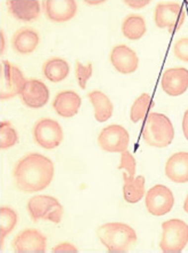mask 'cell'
Listing matches in <instances>:
<instances>
[{
	"mask_svg": "<svg viewBox=\"0 0 188 253\" xmlns=\"http://www.w3.org/2000/svg\"><path fill=\"white\" fill-rule=\"evenodd\" d=\"M147 24L143 16L139 14H129L122 22V34L129 41H138L146 34Z\"/></svg>",
	"mask_w": 188,
	"mask_h": 253,
	"instance_id": "obj_23",
	"label": "cell"
},
{
	"mask_svg": "<svg viewBox=\"0 0 188 253\" xmlns=\"http://www.w3.org/2000/svg\"><path fill=\"white\" fill-rule=\"evenodd\" d=\"M137 162L133 155L129 150H125L121 153V163L118 165V169H124L128 173L129 176L135 178L136 176Z\"/></svg>",
	"mask_w": 188,
	"mask_h": 253,
	"instance_id": "obj_28",
	"label": "cell"
},
{
	"mask_svg": "<svg viewBox=\"0 0 188 253\" xmlns=\"http://www.w3.org/2000/svg\"><path fill=\"white\" fill-rule=\"evenodd\" d=\"M185 17V8L179 2H160L154 9V22L156 27L165 29L171 34L180 30Z\"/></svg>",
	"mask_w": 188,
	"mask_h": 253,
	"instance_id": "obj_6",
	"label": "cell"
},
{
	"mask_svg": "<svg viewBox=\"0 0 188 253\" xmlns=\"http://www.w3.org/2000/svg\"><path fill=\"white\" fill-rule=\"evenodd\" d=\"M147 211L151 215L162 216L168 214L175 205L172 190L164 184H155L146 193L144 198Z\"/></svg>",
	"mask_w": 188,
	"mask_h": 253,
	"instance_id": "obj_9",
	"label": "cell"
},
{
	"mask_svg": "<svg viewBox=\"0 0 188 253\" xmlns=\"http://www.w3.org/2000/svg\"><path fill=\"white\" fill-rule=\"evenodd\" d=\"M109 60L114 69L122 75L133 74L139 66V57L126 45H116L110 50Z\"/></svg>",
	"mask_w": 188,
	"mask_h": 253,
	"instance_id": "obj_12",
	"label": "cell"
},
{
	"mask_svg": "<svg viewBox=\"0 0 188 253\" xmlns=\"http://www.w3.org/2000/svg\"><path fill=\"white\" fill-rule=\"evenodd\" d=\"M88 97L93 106L94 118L96 122L104 123L111 118L114 113V104L106 94L96 89L90 92Z\"/></svg>",
	"mask_w": 188,
	"mask_h": 253,
	"instance_id": "obj_20",
	"label": "cell"
},
{
	"mask_svg": "<svg viewBox=\"0 0 188 253\" xmlns=\"http://www.w3.org/2000/svg\"><path fill=\"white\" fill-rule=\"evenodd\" d=\"M162 89L170 96H179L188 89V70L186 68H171L163 72Z\"/></svg>",
	"mask_w": 188,
	"mask_h": 253,
	"instance_id": "obj_15",
	"label": "cell"
},
{
	"mask_svg": "<svg viewBox=\"0 0 188 253\" xmlns=\"http://www.w3.org/2000/svg\"><path fill=\"white\" fill-rule=\"evenodd\" d=\"M54 176L53 162L39 153L27 154L13 169L15 188L21 193L32 194L46 189Z\"/></svg>",
	"mask_w": 188,
	"mask_h": 253,
	"instance_id": "obj_1",
	"label": "cell"
},
{
	"mask_svg": "<svg viewBox=\"0 0 188 253\" xmlns=\"http://www.w3.org/2000/svg\"><path fill=\"white\" fill-rule=\"evenodd\" d=\"M175 138V128L168 116L150 113L147 116L142 128V139L149 147L165 148Z\"/></svg>",
	"mask_w": 188,
	"mask_h": 253,
	"instance_id": "obj_3",
	"label": "cell"
},
{
	"mask_svg": "<svg viewBox=\"0 0 188 253\" xmlns=\"http://www.w3.org/2000/svg\"><path fill=\"white\" fill-rule=\"evenodd\" d=\"M28 79L23 72L8 60L1 61V74H0V99L7 101L14 96L21 95Z\"/></svg>",
	"mask_w": 188,
	"mask_h": 253,
	"instance_id": "obj_7",
	"label": "cell"
},
{
	"mask_svg": "<svg viewBox=\"0 0 188 253\" xmlns=\"http://www.w3.org/2000/svg\"><path fill=\"white\" fill-rule=\"evenodd\" d=\"M8 13L21 22H34L41 15V2L37 0H7Z\"/></svg>",
	"mask_w": 188,
	"mask_h": 253,
	"instance_id": "obj_16",
	"label": "cell"
},
{
	"mask_svg": "<svg viewBox=\"0 0 188 253\" xmlns=\"http://www.w3.org/2000/svg\"><path fill=\"white\" fill-rule=\"evenodd\" d=\"M70 66L62 57H50L43 64V74L52 83H60L69 76Z\"/></svg>",
	"mask_w": 188,
	"mask_h": 253,
	"instance_id": "obj_22",
	"label": "cell"
},
{
	"mask_svg": "<svg viewBox=\"0 0 188 253\" xmlns=\"http://www.w3.org/2000/svg\"><path fill=\"white\" fill-rule=\"evenodd\" d=\"M93 75V64L88 63L83 64L77 60L75 63V76L77 79V84L82 89L86 88V84H88L89 79L92 77Z\"/></svg>",
	"mask_w": 188,
	"mask_h": 253,
	"instance_id": "obj_27",
	"label": "cell"
},
{
	"mask_svg": "<svg viewBox=\"0 0 188 253\" xmlns=\"http://www.w3.org/2000/svg\"><path fill=\"white\" fill-rule=\"evenodd\" d=\"M32 136L39 147L46 150L55 149L63 140V131L59 122L50 118H42L32 127Z\"/></svg>",
	"mask_w": 188,
	"mask_h": 253,
	"instance_id": "obj_8",
	"label": "cell"
},
{
	"mask_svg": "<svg viewBox=\"0 0 188 253\" xmlns=\"http://www.w3.org/2000/svg\"><path fill=\"white\" fill-rule=\"evenodd\" d=\"M43 9L49 21L63 23L74 19L78 8L75 0H45Z\"/></svg>",
	"mask_w": 188,
	"mask_h": 253,
	"instance_id": "obj_14",
	"label": "cell"
},
{
	"mask_svg": "<svg viewBox=\"0 0 188 253\" xmlns=\"http://www.w3.org/2000/svg\"><path fill=\"white\" fill-rule=\"evenodd\" d=\"M154 107V101L148 93H143L137 97L130 110V118L132 123H138L146 119L150 109Z\"/></svg>",
	"mask_w": 188,
	"mask_h": 253,
	"instance_id": "obj_24",
	"label": "cell"
},
{
	"mask_svg": "<svg viewBox=\"0 0 188 253\" xmlns=\"http://www.w3.org/2000/svg\"><path fill=\"white\" fill-rule=\"evenodd\" d=\"M52 252L54 253H60V252H64V253H76L78 252V249L75 247L74 244L69 243V242H63V243H60L55 245L52 249Z\"/></svg>",
	"mask_w": 188,
	"mask_h": 253,
	"instance_id": "obj_30",
	"label": "cell"
},
{
	"mask_svg": "<svg viewBox=\"0 0 188 253\" xmlns=\"http://www.w3.org/2000/svg\"><path fill=\"white\" fill-rule=\"evenodd\" d=\"M19 141V133L8 121L0 123V148L2 150L9 149Z\"/></svg>",
	"mask_w": 188,
	"mask_h": 253,
	"instance_id": "obj_26",
	"label": "cell"
},
{
	"mask_svg": "<svg viewBox=\"0 0 188 253\" xmlns=\"http://www.w3.org/2000/svg\"><path fill=\"white\" fill-rule=\"evenodd\" d=\"M130 134L121 125L113 124L101 129L97 135V144L107 153H123L128 150Z\"/></svg>",
	"mask_w": 188,
	"mask_h": 253,
	"instance_id": "obj_10",
	"label": "cell"
},
{
	"mask_svg": "<svg viewBox=\"0 0 188 253\" xmlns=\"http://www.w3.org/2000/svg\"><path fill=\"white\" fill-rule=\"evenodd\" d=\"M123 197H124L125 202L130 204H136L142 200V197L146 194V189H144V184H146V179L143 175L135 176L131 178L129 176L128 173H123Z\"/></svg>",
	"mask_w": 188,
	"mask_h": 253,
	"instance_id": "obj_21",
	"label": "cell"
},
{
	"mask_svg": "<svg viewBox=\"0 0 188 253\" xmlns=\"http://www.w3.org/2000/svg\"><path fill=\"white\" fill-rule=\"evenodd\" d=\"M38 32L31 28H21L12 37V47L20 55L34 53L39 45Z\"/></svg>",
	"mask_w": 188,
	"mask_h": 253,
	"instance_id": "obj_19",
	"label": "cell"
},
{
	"mask_svg": "<svg viewBox=\"0 0 188 253\" xmlns=\"http://www.w3.org/2000/svg\"><path fill=\"white\" fill-rule=\"evenodd\" d=\"M104 1H84V3H86V5H100V3H103Z\"/></svg>",
	"mask_w": 188,
	"mask_h": 253,
	"instance_id": "obj_34",
	"label": "cell"
},
{
	"mask_svg": "<svg viewBox=\"0 0 188 253\" xmlns=\"http://www.w3.org/2000/svg\"><path fill=\"white\" fill-rule=\"evenodd\" d=\"M12 248L17 253H44L47 238L37 229H24L14 237Z\"/></svg>",
	"mask_w": 188,
	"mask_h": 253,
	"instance_id": "obj_11",
	"label": "cell"
},
{
	"mask_svg": "<svg viewBox=\"0 0 188 253\" xmlns=\"http://www.w3.org/2000/svg\"><path fill=\"white\" fill-rule=\"evenodd\" d=\"M184 210H185V212L188 214V195L186 196L185 202H184Z\"/></svg>",
	"mask_w": 188,
	"mask_h": 253,
	"instance_id": "obj_35",
	"label": "cell"
},
{
	"mask_svg": "<svg viewBox=\"0 0 188 253\" xmlns=\"http://www.w3.org/2000/svg\"><path fill=\"white\" fill-rule=\"evenodd\" d=\"M27 211L34 222L44 220L53 223H60L64 210L57 198L48 195H37L28 201Z\"/></svg>",
	"mask_w": 188,
	"mask_h": 253,
	"instance_id": "obj_4",
	"label": "cell"
},
{
	"mask_svg": "<svg viewBox=\"0 0 188 253\" xmlns=\"http://www.w3.org/2000/svg\"><path fill=\"white\" fill-rule=\"evenodd\" d=\"M101 243L109 252H128L137 243V233L131 226L123 222H108L96 229Z\"/></svg>",
	"mask_w": 188,
	"mask_h": 253,
	"instance_id": "obj_2",
	"label": "cell"
},
{
	"mask_svg": "<svg viewBox=\"0 0 188 253\" xmlns=\"http://www.w3.org/2000/svg\"><path fill=\"white\" fill-rule=\"evenodd\" d=\"M183 132L186 140L188 141V109L185 111L183 117Z\"/></svg>",
	"mask_w": 188,
	"mask_h": 253,
	"instance_id": "obj_32",
	"label": "cell"
},
{
	"mask_svg": "<svg viewBox=\"0 0 188 253\" xmlns=\"http://www.w3.org/2000/svg\"><path fill=\"white\" fill-rule=\"evenodd\" d=\"M188 244V225L180 219H170L162 223L161 250L165 253L182 252Z\"/></svg>",
	"mask_w": 188,
	"mask_h": 253,
	"instance_id": "obj_5",
	"label": "cell"
},
{
	"mask_svg": "<svg viewBox=\"0 0 188 253\" xmlns=\"http://www.w3.org/2000/svg\"><path fill=\"white\" fill-rule=\"evenodd\" d=\"M0 35H1V50H0V53L5 54L6 52V37H5V34H3V31H0Z\"/></svg>",
	"mask_w": 188,
	"mask_h": 253,
	"instance_id": "obj_33",
	"label": "cell"
},
{
	"mask_svg": "<svg viewBox=\"0 0 188 253\" xmlns=\"http://www.w3.org/2000/svg\"><path fill=\"white\" fill-rule=\"evenodd\" d=\"M20 99L25 107L30 109H41L49 100V91L47 86L39 79H28Z\"/></svg>",
	"mask_w": 188,
	"mask_h": 253,
	"instance_id": "obj_13",
	"label": "cell"
},
{
	"mask_svg": "<svg viewBox=\"0 0 188 253\" xmlns=\"http://www.w3.org/2000/svg\"><path fill=\"white\" fill-rule=\"evenodd\" d=\"M17 223V213L15 210L9 207L0 208V237H1V247L3 240L14 229Z\"/></svg>",
	"mask_w": 188,
	"mask_h": 253,
	"instance_id": "obj_25",
	"label": "cell"
},
{
	"mask_svg": "<svg viewBox=\"0 0 188 253\" xmlns=\"http://www.w3.org/2000/svg\"><path fill=\"white\" fill-rule=\"evenodd\" d=\"M82 99L74 91L59 92L54 97L52 107L55 113L63 118H71L78 114Z\"/></svg>",
	"mask_w": 188,
	"mask_h": 253,
	"instance_id": "obj_17",
	"label": "cell"
},
{
	"mask_svg": "<svg viewBox=\"0 0 188 253\" xmlns=\"http://www.w3.org/2000/svg\"><path fill=\"white\" fill-rule=\"evenodd\" d=\"M187 3H188V1H187Z\"/></svg>",
	"mask_w": 188,
	"mask_h": 253,
	"instance_id": "obj_36",
	"label": "cell"
},
{
	"mask_svg": "<svg viewBox=\"0 0 188 253\" xmlns=\"http://www.w3.org/2000/svg\"><path fill=\"white\" fill-rule=\"evenodd\" d=\"M149 2L150 1H148V0H125L124 1L125 5L133 9H142L143 7L149 5Z\"/></svg>",
	"mask_w": 188,
	"mask_h": 253,
	"instance_id": "obj_31",
	"label": "cell"
},
{
	"mask_svg": "<svg viewBox=\"0 0 188 253\" xmlns=\"http://www.w3.org/2000/svg\"><path fill=\"white\" fill-rule=\"evenodd\" d=\"M165 175L175 183L188 182V153L179 151L166 161Z\"/></svg>",
	"mask_w": 188,
	"mask_h": 253,
	"instance_id": "obj_18",
	"label": "cell"
},
{
	"mask_svg": "<svg viewBox=\"0 0 188 253\" xmlns=\"http://www.w3.org/2000/svg\"><path fill=\"white\" fill-rule=\"evenodd\" d=\"M173 54L178 60L183 62H188V37L180 38L175 42Z\"/></svg>",
	"mask_w": 188,
	"mask_h": 253,
	"instance_id": "obj_29",
	"label": "cell"
}]
</instances>
